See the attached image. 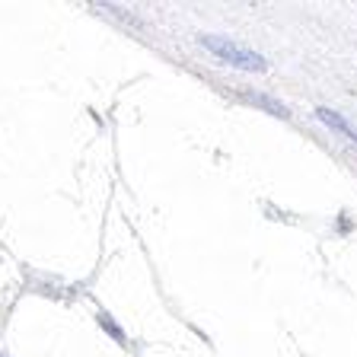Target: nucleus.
Listing matches in <instances>:
<instances>
[{"mask_svg": "<svg viewBox=\"0 0 357 357\" xmlns=\"http://www.w3.org/2000/svg\"><path fill=\"white\" fill-rule=\"evenodd\" d=\"M316 115H319V121H322V125H328L332 131L344 134L348 141H357V128L351 125L344 115H338V112H332V109H316Z\"/></svg>", "mask_w": 357, "mask_h": 357, "instance_id": "f03ea898", "label": "nucleus"}, {"mask_svg": "<svg viewBox=\"0 0 357 357\" xmlns=\"http://www.w3.org/2000/svg\"><path fill=\"white\" fill-rule=\"evenodd\" d=\"M201 45H204L214 58L227 61V64L239 67V70H265L268 67L265 58H261L259 52H252V48L233 42V38H227V36H204L201 38Z\"/></svg>", "mask_w": 357, "mask_h": 357, "instance_id": "f257e3e1", "label": "nucleus"}, {"mask_svg": "<svg viewBox=\"0 0 357 357\" xmlns=\"http://www.w3.org/2000/svg\"><path fill=\"white\" fill-rule=\"evenodd\" d=\"M99 322H102V326L109 328V332H112V338H115V342H125V335H121V328L115 326V322H112L109 316H105V312H99Z\"/></svg>", "mask_w": 357, "mask_h": 357, "instance_id": "7ed1b4c3", "label": "nucleus"}]
</instances>
